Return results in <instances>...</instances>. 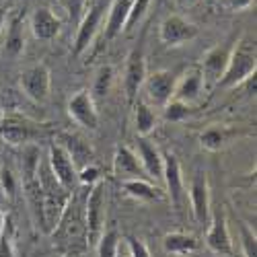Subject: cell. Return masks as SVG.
Segmentation results:
<instances>
[{"label": "cell", "instance_id": "obj_8", "mask_svg": "<svg viewBox=\"0 0 257 257\" xmlns=\"http://www.w3.org/2000/svg\"><path fill=\"white\" fill-rule=\"evenodd\" d=\"M39 125L31 123L27 117L21 115H5L0 117V140L11 146H29L39 138Z\"/></svg>", "mask_w": 257, "mask_h": 257}, {"label": "cell", "instance_id": "obj_22", "mask_svg": "<svg viewBox=\"0 0 257 257\" xmlns=\"http://www.w3.org/2000/svg\"><path fill=\"white\" fill-rule=\"evenodd\" d=\"M121 187L123 191L130 198L138 200V202H161L165 200V191L153 183V181H148V179H130V181H121Z\"/></svg>", "mask_w": 257, "mask_h": 257}, {"label": "cell", "instance_id": "obj_24", "mask_svg": "<svg viewBox=\"0 0 257 257\" xmlns=\"http://www.w3.org/2000/svg\"><path fill=\"white\" fill-rule=\"evenodd\" d=\"M25 50V29H23V17L17 15L7 23V41L5 52L11 58H19Z\"/></svg>", "mask_w": 257, "mask_h": 257}, {"label": "cell", "instance_id": "obj_37", "mask_svg": "<svg viewBox=\"0 0 257 257\" xmlns=\"http://www.w3.org/2000/svg\"><path fill=\"white\" fill-rule=\"evenodd\" d=\"M0 257H17V253L13 249V241H11V237L7 234V224H5L3 239H0Z\"/></svg>", "mask_w": 257, "mask_h": 257}, {"label": "cell", "instance_id": "obj_3", "mask_svg": "<svg viewBox=\"0 0 257 257\" xmlns=\"http://www.w3.org/2000/svg\"><path fill=\"white\" fill-rule=\"evenodd\" d=\"M107 220V187L103 181L93 185L84 196V226H87V245L95 247L105 232Z\"/></svg>", "mask_w": 257, "mask_h": 257}, {"label": "cell", "instance_id": "obj_21", "mask_svg": "<svg viewBox=\"0 0 257 257\" xmlns=\"http://www.w3.org/2000/svg\"><path fill=\"white\" fill-rule=\"evenodd\" d=\"M134 0H113L107 9V21H105V39L111 41L115 39L121 31H125L127 17H130Z\"/></svg>", "mask_w": 257, "mask_h": 257}, {"label": "cell", "instance_id": "obj_40", "mask_svg": "<svg viewBox=\"0 0 257 257\" xmlns=\"http://www.w3.org/2000/svg\"><path fill=\"white\" fill-rule=\"evenodd\" d=\"M117 257H130V253H127V249H125V245H123V239H121V245H119Z\"/></svg>", "mask_w": 257, "mask_h": 257}, {"label": "cell", "instance_id": "obj_16", "mask_svg": "<svg viewBox=\"0 0 257 257\" xmlns=\"http://www.w3.org/2000/svg\"><path fill=\"white\" fill-rule=\"evenodd\" d=\"M134 153L140 159L146 179L153 181V183H163V153L159 148L148 138H138Z\"/></svg>", "mask_w": 257, "mask_h": 257}, {"label": "cell", "instance_id": "obj_33", "mask_svg": "<svg viewBox=\"0 0 257 257\" xmlns=\"http://www.w3.org/2000/svg\"><path fill=\"white\" fill-rule=\"evenodd\" d=\"M76 179H78V185L91 189L93 185H97L99 181H103V179H101V169H99L97 165H93V163H91V165H87V167L78 169Z\"/></svg>", "mask_w": 257, "mask_h": 257}, {"label": "cell", "instance_id": "obj_39", "mask_svg": "<svg viewBox=\"0 0 257 257\" xmlns=\"http://www.w3.org/2000/svg\"><path fill=\"white\" fill-rule=\"evenodd\" d=\"M7 27V9L0 7V31H3Z\"/></svg>", "mask_w": 257, "mask_h": 257}, {"label": "cell", "instance_id": "obj_11", "mask_svg": "<svg viewBox=\"0 0 257 257\" xmlns=\"http://www.w3.org/2000/svg\"><path fill=\"white\" fill-rule=\"evenodd\" d=\"M198 25L181 15H169L159 29V37L167 48H179L198 37Z\"/></svg>", "mask_w": 257, "mask_h": 257}, {"label": "cell", "instance_id": "obj_28", "mask_svg": "<svg viewBox=\"0 0 257 257\" xmlns=\"http://www.w3.org/2000/svg\"><path fill=\"white\" fill-rule=\"evenodd\" d=\"M113 68L109 66V64H105V66H101L95 74V80H93V89L89 91L93 99H103L107 97V93L111 91V84H113Z\"/></svg>", "mask_w": 257, "mask_h": 257}, {"label": "cell", "instance_id": "obj_4", "mask_svg": "<svg viewBox=\"0 0 257 257\" xmlns=\"http://www.w3.org/2000/svg\"><path fill=\"white\" fill-rule=\"evenodd\" d=\"M177 78L179 76L175 70H157V72L146 74L144 84H142L144 101L151 107H155V109H163L173 99Z\"/></svg>", "mask_w": 257, "mask_h": 257}, {"label": "cell", "instance_id": "obj_20", "mask_svg": "<svg viewBox=\"0 0 257 257\" xmlns=\"http://www.w3.org/2000/svg\"><path fill=\"white\" fill-rule=\"evenodd\" d=\"M163 249L169 255H175V257H189V255H196L202 249V241L196 237V234H189V232H167L163 237Z\"/></svg>", "mask_w": 257, "mask_h": 257}, {"label": "cell", "instance_id": "obj_2", "mask_svg": "<svg viewBox=\"0 0 257 257\" xmlns=\"http://www.w3.org/2000/svg\"><path fill=\"white\" fill-rule=\"evenodd\" d=\"M257 72V48L255 39L249 37H239L232 44V52L226 64V70L222 78L218 80L216 87L220 89H237L241 84Z\"/></svg>", "mask_w": 257, "mask_h": 257}, {"label": "cell", "instance_id": "obj_43", "mask_svg": "<svg viewBox=\"0 0 257 257\" xmlns=\"http://www.w3.org/2000/svg\"><path fill=\"white\" fill-rule=\"evenodd\" d=\"M0 117H3V109H0Z\"/></svg>", "mask_w": 257, "mask_h": 257}, {"label": "cell", "instance_id": "obj_42", "mask_svg": "<svg viewBox=\"0 0 257 257\" xmlns=\"http://www.w3.org/2000/svg\"><path fill=\"white\" fill-rule=\"evenodd\" d=\"M7 5V0H0V7H5Z\"/></svg>", "mask_w": 257, "mask_h": 257}, {"label": "cell", "instance_id": "obj_6", "mask_svg": "<svg viewBox=\"0 0 257 257\" xmlns=\"http://www.w3.org/2000/svg\"><path fill=\"white\" fill-rule=\"evenodd\" d=\"M146 58H144V48H142V39L132 48V52L127 54L125 60V68H123V91L127 97V103H136L138 93L142 91V84L146 78Z\"/></svg>", "mask_w": 257, "mask_h": 257}, {"label": "cell", "instance_id": "obj_41", "mask_svg": "<svg viewBox=\"0 0 257 257\" xmlns=\"http://www.w3.org/2000/svg\"><path fill=\"white\" fill-rule=\"evenodd\" d=\"M17 0H7V7H11V5H15Z\"/></svg>", "mask_w": 257, "mask_h": 257}, {"label": "cell", "instance_id": "obj_34", "mask_svg": "<svg viewBox=\"0 0 257 257\" xmlns=\"http://www.w3.org/2000/svg\"><path fill=\"white\" fill-rule=\"evenodd\" d=\"M123 245H125L127 253H130V257H153V253H151V249H148V245H146L142 239L134 237V234L125 237V239H123Z\"/></svg>", "mask_w": 257, "mask_h": 257}, {"label": "cell", "instance_id": "obj_15", "mask_svg": "<svg viewBox=\"0 0 257 257\" xmlns=\"http://www.w3.org/2000/svg\"><path fill=\"white\" fill-rule=\"evenodd\" d=\"M206 247L216 253V255H232L234 253V243L230 237V228H228V220L224 210H218L212 216V222L208 226L206 232Z\"/></svg>", "mask_w": 257, "mask_h": 257}, {"label": "cell", "instance_id": "obj_12", "mask_svg": "<svg viewBox=\"0 0 257 257\" xmlns=\"http://www.w3.org/2000/svg\"><path fill=\"white\" fill-rule=\"evenodd\" d=\"M48 165L52 169L54 177L66 187L68 191H74L78 187V179H76V173L78 169L74 167L70 155L66 153V148H64L58 140L50 144V151H48Z\"/></svg>", "mask_w": 257, "mask_h": 257}, {"label": "cell", "instance_id": "obj_1", "mask_svg": "<svg viewBox=\"0 0 257 257\" xmlns=\"http://www.w3.org/2000/svg\"><path fill=\"white\" fill-rule=\"evenodd\" d=\"M56 239L54 245L64 253V257H80L89 249L87 245V226H84V198L72 191L68 206L64 208L56 228L50 232Z\"/></svg>", "mask_w": 257, "mask_h": 257}, {"label": "cell", "instance_id": "obj_17", "mask_svg": "<svg viewBox=\"0 0 257 257\" xmlns=\"http://www.w3.org/2000/svg\"><path fill=\"white\" fill-rule=\"evenodd\" d=\"M111 169H113V175H115L119 181L146 179L138 155L134 153V148L125 146V144L117 146V151H115V155H113V165H111Z\"/></svg>", "mask_w": 257, "mask_h": 257}, {"label": "cell", "instance_id": "obj_18", "mask_svg": "<svg viewBox=\"0 0 257 257\" xmlns=\"http://www.w3.org/2000/svg\"><path fill=\"white\" fill-rule=\"evenodd\" d=\"M29 27L35 39L39 41H52L60 35L62 29V21L54 15L52 9L48 7H37L29 19Z\"/></svg>", "mask_w": 257, "mask_h": 257}, {"label": "cell", "instance_id": "obj_5", "mask_svg": "<svg viewBox=\"0 0 257 257\" xmlns=\"http://www.w3.org/2000/svg\"><path fill=\"white\" fill-rule=\"evenodd\" d=\"M21 91L33 103H46L52 91V74L46 64H33L19 76Z\"/></svg>", "mask_w": 257, "mask_h": 257}, {"label": "cell", "instance_id": "obj_26", "mask_svg": "<svg viewBox=\"0 0 257 257\" xmlns=\"http://www.w3.org/2000/svg\"><path fill=\"white\" fill-rule=\"evenodd\" d=\"M226 142H228V130L222 125H210L200 134V144L210 153H216L220 148H224Z\"/></svg>", "mask_w": 257, "mask_h": 257}, {"label": "cell", "instance_id": "obj_13", "mask_svg": "<svg viewBox=\"0 0 257 257\" xmlns=\"http://www.w3.org/2000/svg\"><path fill=\"white\" fill-rule=\"evenodd\" d=\"M189 206L198 224H206L210 220L212 200H210V183L206 171H198L189 181Z\"/></svg>", "mask_w": 257, "mask_h": 257}, {"label": "cell", "instance_id": "obj_31", "mask_svg": "<svg viewBox=\"0 0 257 257\" xmlns=\"http://www.w3.org/2000/svg\"><path fill=\"white\" fill-rule=\"evenodd\" d=\"M239 243H241L243 257H257V237L253 228H249L245 222L241 224V230H239Z\"/></svg>", "mask_w": 257, "mask_h": 257}, {"label": "cell", "instance_id": "obj_19", "mask_svg": "<svg viewBox=\"0 0 257 257\" xmlns=\"http://www.w3.org/2000/svg\"><path fill=\"white\" fill-rule=\"evenodd\" d=\"M204 93H206V87H204V78H202L200 70H198V68H189V70H185V72L177 78L173 99L191 105V103L200 101V97H202Z\"/></svg>", "mask_w": 257, "mask_h": 257}, {"label": "cell", "instance_id": "obj_10", "mask_svg": "<svg viewBox=\"0 0 257 257\" xmlns=\"http://www.w3.org/2000/svg\"><path fill=\"white\" fill-rule=\"evenodd\" d=\"M163 185H165V196L171 200L173 208L181 210L185 202V181H183L181 163L173 153L163 155Z\"/></svg>", "mask_w": 257, "mask_h": 257}, {"label": "cell", "instance_id": "obj_29", "mask_svg": "<svg viewBox=\"0 0 257 257\" xmlns=\"http://www.w3.org/2000/svg\"><path fill=\"white\" fill-rule=\"evenodd\" d=\"M161 111H163V119L165 121H183V119H187L191 113H194L191 105H187L183 101H177V99H171Z\"/></svg>", "mask_w": 257, "mask_h": 257}, {"label": "cell", "instance_id": "obj_32", "mask_svg": "<svg viewBox=\"0 0 257 257\" xmlns=\"http://www.w3.org/2000/svg\"><path fill=\"white\" fill-rule=\"evenodd\" d=\"M151 5H153V0H134L130 9V17H127V23H125V31H130L132 27L142 23V19L146 17Z\"/></svg>", "mask_w": 257, "mask_h": 257}, {"label": "cell", "instance_id": "obj_14", "mask_svg": "<svg viewBox=\"0 0 257 257\" xmlns=\"http://www.w3.org/2000/svg\"><path fill=\"white\" fill-rule=\"evenodd\" d=\"M68 115L80 127H84V130L95 132L97 127H99L97 105H95V99L91 97V93L87 89H80V91H76L70 97V101H68Z\"/></svg>", "mask_w": 257, "mask_h": 257}, {"label": "cell", "instance_id": "obj_25", "mask_svg": "<svg viewBox=\"0 0 257 257\" xmlns=\"http://www.w3.org/2000/svg\"><path fill=\"white\" fill-rule=\"evenodd\" d=\"M58 142H60L64 148H66V153L70 155V159H72V163H74L76 169H82V167L91 165V155H93V153H91V146L84 142L82 138L64 134Z\"/></svg>", "mask_w": 257, "mask_h": 257}, {"label": "cell", "instance_id": "obj_38", "mask_svg": "<svg viewBox=\"0 0 257 257\" xmlns=\"http://www.w3.org/2000/svg\"><path fill=\"white\" fill-rule=\"evenodd\" d=\"M200 3V0H173V5L177 7V9H191V7H196Z\"/></svg>", "mask_w": 257, "mask_h": 257}, {"label": "cell", "instance_id": "obj_9", "mask_svg": "<svg viewBox=\"0 0 257 257\" xmlns=\"http://www.w3.org/2000/svg\"><path fill=\"white\" fill-rule=\"evenodd\" d=\"M230 52H232V44H218V46L210 48L202 56L198 70L204 78L206 91L214 89L218 84V80L222 78V74L226 70V64H228V58H230Z\"/></svg>", "mask_w": 257, "mask_h": 257}, {"label": "cell", "instance_id": "obj_36", "mask_svg": "<svg viewBox=\"0 0 257 257\" xmlns=\"http://www.w3.org/2000/svg\"><path fill=\"white\" fill-rule=\"evenodd\" d=\"M220 5L226 9V11H232V13H237V11H245L253 5V0H220Z\"/></svg>", "mask_w": 257, "mask_h": 257}, {"label": "cell", "instance_id": "obj_7", "mask_svg": "<svg viewBox=\"0 0 257 257\" xmlns=\"http://www.w3.org/2000/svg\"><path fill=\"white\" fill-rule=\"evenodd\" d=\"M103 21H105V5L103 3H97L91 9H87V13L82 15V19L78 21V25H76L74 48H72L74 56H82L93 46L99 29L103 27Z\"/></svg>", "mask_w": 257, "mask_h": 257}, {"label": "cell", "instance_id": "obj_23", "mask_svg": "<svg viewBox=\"0 0 257 257\" xmlns=\"http://www.w3.org/2000/svg\"><path fill=\"white\" fill-rule=\"evenodd\" d=\"M157 125H159V115L155 107H151L146 101H136L134 103V127H136L138 138L151 136Z\"/></svg>", "mask_w": 257, "mask_h": 257}, {"label": "cell", "instance_id": "obj_30", "mask_svg": "<svg viewBox=\"0 0 257 257\" xmlns=\"http://www.w3.org/2000/svg\"><path fill=\"white\" fill-rule=\"evenodd\" d=\"M0 187H3V191H5V196L9 198V202L15 200L17 189H19V179H17L15 171L9 165L0 167Z\"/></svg>", "mask_w": 257, "mask_h": 257}, {"label": "cell", "instance_id": "obj_27", "mask_svg": "<svg viewBox=\"0 0 257 257\" xmlns=\"http://www.w3.org/2000/svg\"><path fill=\"white\" fill-rule=\"evenodd\" d=\"M119 245H121V237L117 228H105V232L101 234V239L93 249L97 251V257H117Z\"/></svg>", "mask_w": 257, "mask_h": 257}, {"label": "cell", "instance_id": "obj_35", "mask_svg": "<svg viewBox=\"0 0 257 257\" xmlns=\"http://www.w3.org/2000/svg\"><path fill=\"white\" fill-rule=\"evenodd\" d=\"M68 13L72 23L78 25V21L82 19V15L87 13V0H68Z\"/></svg>", "mask_w": 257, "mask_h": 257}]
</instances>
